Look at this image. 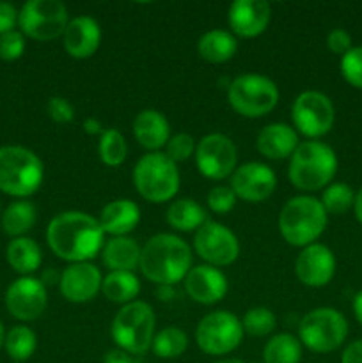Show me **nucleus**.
Returning <instances> with one entry per match:
<instances>
[{"label": "nucleus", "instance_id": "15", "mask_svg": "<svg viewBox=\"0 0 362 363\" xmlns=\"http://www.w3.org/2000/svg\"><path fill=\"white\" fill-rule=\"evenodd\" d=\"M46 303V286L34 277H21L7 287L6 307L18 321H35L43 315Z\"/></svg>", "mask_w": 362, "mask_h": 363}, {"label": "nucleus", "instance_id": "7", "mask_svg": "<svg viewBox=\"0 0 362 363\" xmlns=\"http://www.w3.org/2000/svg\"><path fill=\"white\" fill-rule=\"evenodd\" d=\"M133 184L142 199L163 204L176 197L180 190V170L165 152H148L135 165Z\"/></svg>", "mask_w": 362, "mask_h": 363}, {"label": "nucleus", "instance_id": "29", "mask_svg": "<svg viewBox=\"0 0 362 363\" xmlns=\"http://www.w3.org/2000/svg\"><path fill=\"white\" fill-rule=\"evenodd\" d=\"M102 293L109 301L126 305L135 301L141 293V282L131 272H110L103 277Z\"/></svg>", "mask_w": 362, "mask_h": 363}, {"label": "nucleus", "instance_id": "8", "mask_svg": "<svg viewBox=\"0 0 362 363\" xmlns=\"http://www.w3.org/2000/svg\"><path fill=\"white\" fill-rule=\"evenodd\" d=\"M348 337V321L339 311L319 307L307 312L298 325V340L312 353H332Z\"/></svg>", "mask_w": 362, "mask_h": 363}, {"label": "nucleus", "instance_id": "41", "mask_svg": "<svg viewBox=\"0 0 362 363\" xmlns=\"http://www.w3.org/2000/svg\"><path fill=\"white\" fill-rule=\"evenodd\" d=\"M46 113H48V117L53 123L59 124H67L75 119L73 105L66 98H62V96H53V98L48 99Z\"/></svg>", "mask_w": 362, "mask_h": 363}, {"label": "nucleus", "instance_id": "36", "mask_svg": "<svg viewBox=\"0 0 362 363\" xmlns=\"http://www.w3.org/2000/svg\"><path fill=\"white\" fill-rule=\"evenodd\" d=\"M241 326L247 335L252 337H266L275 330L277 318L270 308L266 307H254L245 312L241 319Z\"/></svg>", "mask_w": 362, "mask_h": 363}, {"label": "nucleus", "instance_id": "16", "mask_svg": "<svg viewBox=\"0 0 362 363\" xmlns=\"http://www.w3.org/2000/svg\"><path fill=\"white\" fill-rule=\"evenodd\" d=\"M229 186L238 199L258 204L270 199V195L275 191L277 177L275 172L265 163L248 162L236 167L231 176Z\"/></svg>", "mask_w": 362, "mask_h": 363}, {"label": "nucleus", "instance_id": "39", "mask_svg": "<svg viewBox=\"0 0 362 363\" xmlns=\"http://www.w3.org/2000/svg\"><path fill=\"white\" fill-rule=\"evenodd\" d=\"M236 195L231 190V186H215L209 190L206 202H208V208L212 209L216 215H227L229 211H233L234 204H236Z\"/></svg>", "mask_w": 362, "mask_h": 363}, {"label": "nucleus", "instance_id": "1", "mask_svg": "<svg viewBox=\"0 0 362 363\" xmlns=\"http://www.w3.org/2000/svg\"><path fill=\"white\" fill-rule=\"evenodd\" d=\"M46 241L57 257L75 264L89 262L103 250L105 233L94 216L82 211H64L48 223Z\"/></svg>", "mask_w": 362, "mask_h": 363}, {"label": "nucleus", "instance_id": "4", "mask_svg": "<svg viewBox=\"0 0 362 363\" xmlns=\"http://www.w3.org/2000/svg\"><path fill=\"white\" fill-rule=\"evenodd\" d=\"M329 215L322 201L311 195L290 199L279 213V233L291 247L305 248L325 233Z\"/></svg>", "mask_w": 362, "mask_h": 363}, {"label": "nucleus", "instance_id": "32", "mask_svg": "<svg viewBox=\"0 0 362 363\" xmlns=\"http://www.w3.org/2000/svg\"><path fill=\"white\" fill-rule=\"evenodd\" d=\"M188 347V337L177 326H167V328L160 330L155 333L153 339V353L158 358H165V360H172V358L181 357Z\"/></svg>", "mask_w": 362, "mask_h": 363}, {"label": "nucleus", "instance_id": "45", "mask_svg": "<svg viewBox=\"0 0 362 363\" xmlns=\"http://www.w3.org/2000/svg\"><path fill=\"white\" fill-rule=\"evenodd\" d=\"M103 363H137V360L123 350H110L103 358Z\"/></svg>", "mask_w": 362, "mask_h": 363}, {"label": "nucleus", "instance_id": "19", "mask_svg": "<svg viewBox=\"0 0 362 363\" xmlns=\"http://www.w3.org/2000/svg\"><path fill=\"white\" fill-rule=\"evenodd\" d=\"M272 18V7L265 0H234L229 7V27L238 38H258L266 30Z\"/></svg>", "mask_w": 362, "mask_h": 363}, {"label": "nucleus", "instance_id": "50", "mask_svg": "<svg viewBox=\"0 0 362 363\" xmlns=\"http://www.w3.org/2000/svg\"><path fill=\"white\" fill-rule=\"evenodd\" d=\"M215 363H243V360H240V358H222V360Z\"/></svg>", "mask_w": 362, "mask_h": 363}, {"label": "nucleus", "instance_id": "20", "mask_svg": "<svg viewBox=\"0 0 362 363\" xmlns=\"http://www.w3.org/2000/svg\"><path fill=\"white\" fill-rule=\"evenodd\" d=\"M227 277L219 268L209 264L192 266L185 277V291L194 301L201 305H215L227 294Z\"/></svg>", "mask_w": 362, "mask_h": 363}, {"label": "nucleus", "instance_id": "12", "mask_svg": "<svg viewBox=\"0 0 362 363\" xmlns=\"http://www.w3.org/2000/svg\"><path fill=\"white\" fill-rule=\"evenodd\" d=\"M295 128L304 137L316 140L329 133L336 121V108L327 94L319 91H305L297 96L291 106Z\"/></svg>", "mask_w": 362, "mask_h": 363}, {"label": "nucleus", "instance_id": "9", "mask_svg": "<svg viewBox=\"0 0 362 363\" xmlns=\"http://www.w3.org/2000/svg\"><path fill=\"white\" fill-rule=\"evenodd\" d=\"M227 99L236 113L258 119L275 108L279 103V89L275 82L263 74H240L231 82Z\"/></svg>", "mask_w": 362, "mask_h": 363}, {"label": "nucleus", "instance_id": "23", "mask_svg": "<svg viewBox=\"0 0 362 363\" xmlns=\"http://www.w3.org/2000/svg\"><path fill=\"white\" fill-rule=\"evenodd\" d=\"M298 135L290 124L284 123H272L263 128L258 135L259 155H263L268 160H284L291 158L295 149L298 147Z\"/></svg>", "mask_w": 362, "mask_h": 363}, {"label": "nucleus", "instance_id": "24", "mask_svg": "<svg viewBox=\"0 0 362 363\" xmlns=\"http://www.w3.org/2000/svg\"><path fill=\"white\" fill-rule=\"evenodd\" d=\"M98 222L103 233L112 238L128 236L141 222V208L133 201L117 199L102 209Z\"/></svg>", "mask_w": 362, "mask_h": 363}, {"label": "nucleus", "instance_id": "30", "mask_svg": "<svg viewBox=\"0 0 362 363\" xmlns=\"http://www.w3.org/2000/svg\"><path fill=\"white\" fill-rule=\"evenodd\" d=\"M302 344L291 333H277L263 347L265 363H300Z\"/></svg>", "mask_w": 362, "mask_h": 363}, {"label": "nucleus", "instance_id": "6", "mask_svg": "<svg viewBox=\"0 0 362 363\" xmlns=\"http://www.w3.org/2000/svg\"><path fill=\"white\" fill-rule=\"evenodd\" d=\"M45 167L39 156L20 145L0 147V190L13 197H28L39 190Z\"/></svg>", "mask_w": 362, "mask_h": 363}, {"label": "nucleus", "instance_id": "21", "mask_svg": "<svg viewBox=\"0 0 362 363\" xmlns=\"http://www.w3.org/2000/svg\"><path fill=\"white\" fill-rule=\"evenodd\" d=\"M64 50L73 59H89L102 45V28L91 16H77L70 20L62 34Z\"/></svg>", "mask_w": 362, "mask_h": 363}, {"label": "nucleus", "instance_id": "40", "mask_svg": "<svg viewBox=\"0 0 362 363\" xmlns=\"http://www.w3.org/2000/svg\"><path fill=\"white\" fill-rule=\"evenodd\" d=\"M25 52V38L21 32L11 30L0 35V59L13 62L18 60Z\"/></svg>", "mask_w": 362, "mask_h": 363}, {"label": "nucleus", "instance_id": "48", "mask_svg": "<svg viewBox=\"0 0 362 363\" xmlns=\"http://www.w3.org/2000/svg\"><path fill=\"white\" fill-rule=\"evenodd\" d=\"M353 211L355 216H357L358 223L362 225V188L355 194V204H353Z\"/></svg>", "mask_w": 362, "mask_h": 363}, {"label": "nucleus", "instance_id": "11", "mask_svg": "<svg viewBox=\"0 0 362 363\" xmlns=\"http://www.w3.org/2000/svg\"><path fill=\"white\" fill-rule=\"evenodd\" d=\"M70 18L60 0H28L18 13L21 34L35 41H53L66 30Z\"/></svg>", "mask_w": 362, "mask_h": 363}, {"label": "nucleus", "instance_id": "3", "mask_svg": "<svg viewBox=\"0 0 362 363\" xmlns=\"http://www.w3.org/2000/svg\"><path fill=\"white\" fill-rule=\"evenodd\" d=\"M337 172V156L330 145L318 140L298 144L290 158L287 177L302 191H318L332 183Z\"/></svg>", "mask_w": 362, "mask_h": 363}, {"label": "nucleus", "instance_id": "28", "mask_svg": "<svg viewBox=\"0 0 362 363\" xmlns=\"http://www.w3.org/2000/svg\"><path fill=\"white\" fill-rule=\"evenodd\" d=\"M167 223L180 233H194L206 223V211L192 199H177L167 209Z\"/></svg>", "mask_w": 362, "mask_h": 363}, {"label": "nucleus", "instance_id": "46", "mask_svg": "<svg viewBox=\"0 0 362 363\" xmlns=\"http://www.w3.org/2000/svg\"><path fill=\"white\" fill-rule=\"evenodd\" d=\"M84 131L87 135H92V137H94V135H99V137H102V133L105 130H103L102 123H99L96 117H87V119L84 121Z\"/></svg>", "mask_w": 362, "mask_h": 363}, {"label": "nucleus", "instance_id": "38", "mask_svg": "<svg viewBox=\"0 0 362 363\" xmlns=\"http://www.w3.org/2000/svg\"><path fill=\"white\" fill-rule=\"evenodd\" d=\"M195 152V140L188 133H177L169 138L165 145V155L172 160L174 163L187 162Z\"/></svg>", "mask_w": 362, "mask_h": 363}, {"label": "nucleus", "instance_id": "51", "mask_svg": "<svg viewBox=\"0 0 362 363\" xmlns=\"http://www.w3.org/2000/svg\"><path fill=\"white\" fill-rule=\"evenodd\" d=\"M4 342H6V332H4V326L0 323V350L4 347Z\"/></svg>", "mask_w": 362, "mask_h": 363}, {"label": "nucleus", "instance_id": "31", "mask_svg": "<svg viewBox=\"0 0 362 363\" xmlns=\"http://www.w3.org/2000/svg\"><path fill=\"white\" fill-rule=\"evenodd\" d=\"M35 208L27 201L13 202L9 208L4 211L2 229L7 236L23 238L35 223Z\"/></svg>", "mask_w": 362, "mask_h": 363}, {"label": "nucleus", "instance_id": "25", "mask_svg": "<svg viewBox=\"0 0 362 363\" xmlns=\"http://www.w3.org/2000/svg\"><path fill=\"white\" fill-rule=\"evenodd\" d=\"M142 248L130 236L112 238L105 241L102 250L103 264L112 272H131L141 264Z\"/></svg>", "mask_w": 362, "mask_h": 363}, {"label": "nucleus", "instance_id": "34", "mask_svg": "<svg viewBox=\"0 0 362 363\" xmlns=\"http://www.w3.org/2000/svg\"><path fill=\"white\" fill-rule=\"evenodd\" d=\"M98 152L106 167L123 165L128 155V145L123 133L116 128H109V130L103 131L102 137H99Z\"/></svg>", "mask_w": 362, "mask_h": 363}, {"label": "nucleus", "instance_id": "43", "mask_svg": "<svg viewBox=\"0 0 362 363\" xmlns=\"http://www.w3.org/2000/svg\"><path fill=\"white\" fill-rule=\"evenodd\" d=\"M18 25V11L13 4L0 2V35L14 30Z\"/></svg>", "mask_w": 362, "mask_h": 363}, {"label": "nucleus", "instance_id": "22", "mask_svg": "<svg viewBox=\"0 0 362 363\" xmlns=\"http://www.w3.org/2000/svg\"><path fill=\"white\" fill-rule=\"evenodd\" d=\"M133 137L148 151H160L170 138L169 121L155 108L142 110L133 119Z\"/></svg>", "mask_w": 362, "mask_h": 363}, {"label": "nucleus", "instance_id": "33", "mask_svg": "<svg viewBox=\"0 0 362 363\" xmlns=\"http://www.w3.org/2000/svg\"><path fill=\"white\" fill-rule=\"evenodd\" d=\"M7 354L14 362H25L35 353L38 347V337L28 326H14L6 333V342H4Z\"/></svg>", "mask_w": 362, "mask_h": 363}, {"label": "nucleus", "instance_id": "44", "mask_svg": "<svg viewBox=\"0 0 362 363\" xmlns=\"http://www.w3.org/2000/svg\"><path fill=\"white\" fill-rule=\"evenodd\" d=\"M341 363H362V339L348 344L341 357Z\"/></svg>", "mask_w": 362, "mask_h": 363}, {"label": "nucleus", "instance_id": "5", "mask_svg": "<svg viewBox=\"0 0 362 363\" xmlns=\"http://www.w3.org/2000/svg\"><path fill=\"white\" fill-rule=\"evenodd\" d=\"M155 326L156 318L151 305L135 300L117 311L110 333L117 350L126 351L131 357H142L151 350Z\"/></svg>", "mask_w": 362, "mask_h": 363}, {"label": "nucleus", "instance_id": "13", "mask_svg": "<svg viewBox=\"0 0 362 363\" xmlns=\"http://www.w3.org/2000/svg\"><path fill=\"white\" fill-rule=\"evenodd\" d=\"M238 163V149L227 135H204L195 145V165L199 172L212 181L233 176Z\"/></svg>", "mask_w": 362, "mask_h": 363}, {"label": "nucleus", "instance_id": "17", "mask_svg": "<svg viewBox=\"0 0 362 363\" xmlns=\"http://www.w3.org/2000/svg\"><path fill=\"white\" fill-rule=\"evenodd\" d=\"M295 275L307 287H325L336 275V257L322 243L302 248L295 261Z\"/></svg>", "mask_w": 362, "mask_h": 363}, {"label": "nucleus", "instance_id": "42", "mask_svg": "<svg viewBox=\"0 0 362 363\" xmlns=\"http://www.w3.org/2000/svg\"><path fill=\"white\" fill-rule=\"evenodd\" d=\"M327 46H329L330 52L341 57L353 48L351 46V35L344 28H334V30H330V34L327 35Z\"/></svg>", "mask_w": 362, "mask_h": 363}, {"label": "nucleus", "instance_id": "47", "mask_svg": "<svg viewBox=\"0 0 362 363\" xmlns=\"http://www.w3.org/2000/svg\"><path fill=\"white\" fill-rule=\"evenodd\" d=\"M353 314L355 319L358 321V325L362 326V289L358 291L353 298Z\"/></svg>", "mask_w": 362, "mask_h": 363}, {"label": "nucleus", "instance_id": "37", "mask_svg": "<svg viewBox=\"0 0 362 363\" xmlns=\"http://www.w3.org/2000/svg\"><path fill=\"white\" fill-rule=\"evenodd\" d=\"M341 74L355 89H362V46H353L341 57Z\"/></svg>", "mask_w": 362, "mask_h": 363}, {"label": "nucleus", "instance_id": "26", "mask_svg": "<svg viewBox=\"0 0 362 363\" xmlns=\"http://www.w3.org/2000/svg\"><path fill=\"white\" fill-rule=\"evenodd\" d=\"M238 50L236 38L222 28H213L201 35L197 43V52L202 60L209 64H224L234 57Z\"/></svg>", "mask_w": 362, "mask_h": 363}, {"label": "nucleus", "instance_id": "27", "mask_svg": "<svg viewBox=\"0 0 362 363\" xmlns=\"http://www.w3.org/2000/svg\"><path fill=\"white\" fill-rule=\"evenodd\" d=\"M7 262L14 272L28 277L31 273L38 272L43 262V252L39 245L32 238H14L6 250Z\"/></svg>", "mask_w": 362, "mask_h": 363}, {"label": "nucleus", "instance_id": "35", "mask_svg": "<svg viewBox=\"0 0 362 363\" xmlns=\"http://www.w3.org/2000/svg\"><path fill=\"white\" fill-rule=\"evenodd\" d=\"M327 215H344L355 204V191L346 183H330L319 199Z\"/></svg>", "mask_w": 362, "mask_h": 363}, {"label": "nucleus", "instance_id": "49", "mask_svg": "<svg viewBox=\"0 0 362 363\" xmlns=\"http://www.w3.org/2000/svg\"><path fill=\"white\" fill-rule=\"evenodd\" d=\"M158 296L162 298V300H170V298L174 296V291H172V286H158Z\"/></svg>", "mask_w": 362, "mask_h": 363}, {"label": "nucleus", "instance_id": "2", "mask_svg": "<svg viewBox=\"0 0 362 363\" xmlns=\"http://www.w3.org/2000/svg\"><path fill=\"white\" fill-rule=\"evenodd\" d=\"M142 275L158 286H174L185 280L192 269V250L176 234H156L149 238L141 252Z\"/></svg>", "mask_w": 362, "mask_h": 363}, {"label": "nucleus", "instance_id": "10", "mask_svg": "<svg viewBox=\"0 0 362 363\" xmlns=\"http://www.w3.org/2000/svg\"><path fill=\"white\" fill-rule=\"evenodd\" d=\"M241 321L229 311H215L199 321L195 328V342L202 353L209 357H224L238 350L243 340Z\"/></svg>", "mask_w": 362, "mask_h": 363}, {"label": "nucleus", "instance_id": "18", "mask_svg": "<svg viewBox=\"0 0 362 363\" xmlns=\"http://www.w3.org/2000/svg\"><path fill=\"white\" fill-rule=\"evenodd\" d=\"M102 272L91 262H75L62 269L59 289L64 300L71 303H87L102 291Z\"/></svg>", "mask_w": 362, "mask_h": 363}, {"label": "nucleus", "instance_id": "14", "mask_svg": "<svg viewBox=\"0 0 362 363\" xmlns=\"http://www.w3.org/2000/svg\"><path fill=\"white\" fill-rule=\"evenodd\" d=\"M194 248L199 257L213 268L233 264L240 255V241L229 227L213 220H206L204 225L195 230Z\"/></svg>", "mask_w": 362, "mask_h": 363}]
</instances>
